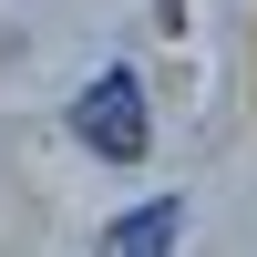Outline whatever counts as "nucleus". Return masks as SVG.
Here are the masks:
<instances>
[{"label": "nucleus", "mask_w": 257, "mask_h": 257, "mask_svg": "<svg viewBox=\"0 0 257 257\" xmlns=\"http://www.w3.org/2000/svg\"><path fill=\"white\" fill-rule=\"evenodd\" d=\"M72 134L93 144L103 165H144V144H155V113H144V82L134 72H93L72 103Z\"/></svg>", "instance_id": "f257e3e1"}, {"label": "nucleus", "mask_w": 257, "mask_h": 257, "mask_svg": "<svg viewBox=\"0 0 257 257\" xmlns=\"http://www.w3.org/2000/svg\"><path fill=\"white\" fill-rule=\"evenodd\" d=\"M175 226H185V206H175V196H155V206H134V216L103 226V247H113V257H155V247H175Z\"/></svg>", "instance_id": "f03ea898"}]
</instances>
